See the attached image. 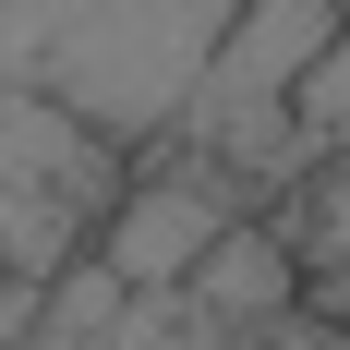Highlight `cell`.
Here are the masks:
<instances>
[{"label": "cell", "mask_w": 350, "mask_h": 350, "mask_svg": "<svg viewBox=\"0 0 350 350\" xmlns=\"http://www.w3.org/2000/svg\"><path fill=\"white\" fill-rule=\"evenodd\" d=\"M242 0H0V72L97 133H170Z\"/></svg>", "instance_id": "6da1fadb"}, {"label": "cell", "mask_w": 350, "mask_h": 350, "mask_svg": "<svg viewBox=\"0 0 350 350\" xmlns=\"http://www.w3.org/2000/svg\"><path fill=\"white\" fill-rule=\"evenodd\" d=\"M350 25V0H242L230 25H217L206 72H193V97H181V133L193 157H230V170H314V145L290 121V85L314 72V49Z\"/></svg>", "instance_id": "7a4b0ae2"}, {"label": "cell", "mask_w": 350, "mask_h": 350, "mask_svg": "<svg viewBox=\"0 0 350 350\" xmlns=\"http://www.w3.org/2000/svg\"><path fill=\"white\" fill-rule=\"evenodd\" d=\"M217 230H230V206H217L206 181H133V193L109 206L97 254H109L133 290H181V278H193V254H206Z\"/></svg>", "instance_id": "3957f363"}, {"label": "cell", "mask_w": 350, "mask_h": 350, "mask_svg": "<svg viewBox=\"0 0 350 350\" xmlns=\"http://www.w3.org/2000/svg\"><path fill=\"white\" fill-rule=\"evenodd\" d=\"M97 121L85 109H61V97H36V85H12L0 72V181L12 193H49V206H85L109 181V157H97Z\"/></svg>", "instance_id": "277c9868"}, {"label": "cell", "mask_w": 350, "mask_h": 350, "mask_svg": "<svg viewBox=\"0 0 350 350\" xmlns=\"http://www.w3.org/2000/svg\"><path fill=\"white\" fill-rule=\"evenodd\" d=\"M302 278H314V266H302V242H278V230L230 217V230L193 254V278H181V290H193V314H206L217 338H254L266 314H290V302H302Z\"/></svg>", "instance_id": "5b68a950"}, {"label": "cell", "mask_w": 350, "mask_h": 350, "mask_svg": "<svg viewBox=\"0 0 350 350\" xmlns=\"http://www.w3.org/2000/svg\"><path fill=\"white\" fill-rule=\"evenodd\" d=\"M290 242H302L314 278H350V145L314 157V181H302V230H290Z\"/></svg>", "instance_id": "8992f818"}, {"label": "cell", "mask_w": 350, "mask_h": 350, "mask_svg": "<svg viewBox=\"0 0 350 350\" xmlns=\"http://www.w3.org/2000/svg\"><path fill=\"white\" fill-rule=\"evenodd\" d=\"M290 121H302V145H314V157H326V145H350V25L326 36L314 72L290 85Z\"/></svg>", "instance_id": "52a82bcc"}, {"label": "cell", "mask_w": 350, "mask_h": 350, "mask_svg": "<svg viewBox=\"0 0 350 350\" xmlns=\"http://www.w3.org/2000/svg\"><path fill=\"white\" fill-rule=\"evenodd\" d=\"M61 230H72V206H49V193H12L0 181V266H61Z\"/></svg>", "instance_id": "ba28073f"}, {"label": "cell", "mask_w": 350, "mask_h": 350, "mask_svg": "<svg viewBox=\"0 0 350 350\" xmlns=\"http://www.w3.org/2000/svg\"><path fill=\"white\" fill-rule=\"evenodd\" d=\"M230 350H350V326H326V314H302V302H290V314H266L254 338H230Z\"/></svg>", "instance_id": "9c48e42d"}]
</instances>
